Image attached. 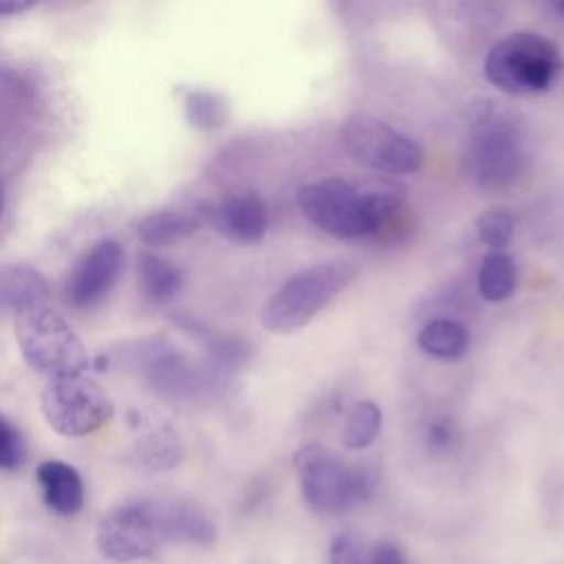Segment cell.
<instances>
[{"label": "cell", "mask_w": 564, "mask_h": 564, "mask_svg": "<svg viewBox=\"0 0 564 564\" xmlns=\"http://www.w3.org/2000/svg\"><path fill=\"white\" fill-rule=\"evenodd\" d=\"M295 200L311 225L341 240L377 238L405 214V187L390 176L364 183L313 181L297 189Z\"/></svg>", "instance_id": "1"}, {"label": "cell", "mask_w": 564, "mask_h": 564, "mask_svg": "<svg viewBox=\"0 0 564 564\" xmlns=\"http://www.w3.org/2000/svg\"><path fill=\"white\" fill-rule=\"evenodd\" d=\"M527 165L524 134L513 117L496 106L476 108L463 150V172L480 189L516 185Z\"/></svg>", "instance_id": "2"}, {"label": "cell", "mask_w": 564, "mask_h": 564, "mask_svg": "<svg viewBox=\"0 0 564 564\" xmlns=\"http://www.w3.org/2000/svg\"><path fill=\"white\" fill-rule=\"evenodd\" d=\"M564 70L560 46L535 31H516L489 46L482 59L485 79L505 95L529 97L553 88Z\"/></svg>", "instance_id": "3"}, {"label": "cell", "mask_w": 564, "mask_h": 564, "mask_svg": "<svg viewBox=\"0 0 564 564\" xmlns=\"http://www.w3.org/2000/svg\"><path fill=\"white\" fill-rule=\"evenodd\" d=\"M359 275V267L348 260L313 264L291 275L264 304L262 326L278 335L304 328Z\"/></svg>", "instance_id": "4"}, {"label": "cell", "mask_w": 564, "mask_h": 564, "mask_svg": "<svg viewBox=\"0 0 564 564\" xmlns=\"http://www.w3.org/2000/svg\"><path fill=\"white\" fill-rule=\"evenodd\" d=\"M295 471L304 502L319 516H337L375 491V478L361 467H352L322 445H304L295 454Z\"/></svg>", "instance_id": "5"}, {"label": "cell", "mask_w": 564, "mask_h": 564, "mask_svg": "<svg viewBox=\"0 0 564 564\" xmlns=\"http://www.w3.org/2000/svg\"><path fill=\"white\" fill-rule=\"evenodd\" d=\"M15 339L24 361L44 375H79L90 366L79 335L46 302L15 313Z\"/></svg>", "instance_id": "6"}, {"label": "cell", "mask_w": 564, "mask_h": 564, "mask_svg": "<svg viewBox=\"0 0 564 564\" xmlns=\"http://www.w3.org/2000/svg\"><path fill=\"white\" fill-rule=\"evenodd\" d=\"M339 134L346 152L357 163L386 176L414 174L425 161L419 141L370 115H350Z\"/></svg>", "instance_id": "7"}, {"label": "cell", "mask_w": 564, "mask_h": 564, "mask_svg": "<svg viewBox=\"0 0 564 564\" xmlns=\"http://www.w3.org/2000/svg\"><path fill=\"white\" fill-rule=\"evenodd\" d=\"M40 405L46 423L70 438L97 432L115 412L108 392L84 372L51 377Z\"/></svg>", "instance_id": "8"}, {"label": "cell", "mask_w": 564, "mask_h": 564, "mask_svg": "<svg viewBox=\"0 0 564 564\" xmlns=\"http://www.w3.org/2000/svg\"><path fill=\"white\" fill-rule=\"evenodd\" d=\"M163 535L159 507L150 502H126L108 513L97 524V549L104 557L126 564L152 555Z\"/></svg>", "instance_id": "9"}, {"label": "cell", "mask_w": 564, "mask_h": 564, "mask_svg": "<svg viewBox=\"0 0 564 564\" xmlns=\"http://www.w3.org/2000/svg\"><path fill=\"white\" fill-rule=\"evenodd\" d=\"M126 267L123 247L112 240L95 242L68 271L64 300L68 306L86 311L101 304L119 282Z\"/></svg>", "instance_id": "10"}, {"label": "cell", "mask_w": 564, "mask_h": 564, "mask_svg": "<svg viewBox=\"0 0 564 564\" xmlns=\"http://www.w3.org/2000/svg\"><path fill=\"white\" fill-rule=\"evenodd\" d=\"M205 225L236 245H256L269 229V212L262 196L253 189L229 192L223 198L198 207Z\"/></svg>", "instance_id": "11"}, {"label": "cell", "mask_w": 564, "mask_h": 564, "mask_svg": "<svg viewBox=\"0 0 564 564\" xmlns=\"http://www.w3.org/2000/svg\"><path fill=\"white\" fill-rule=\"evenodd\" d=\"M130 425L137 452L152 469H170L181 460L178 434L161 414L150 410H132Z\"/></svg>", "instance_id": "12"}, {"label": "cell", "mask_w": 564, "mask_h": 564, "mask_svg": "<svg viewBox=\"0 0 564 564\" xmlns=\"http://www.w3.org/2000/svg\"><path fill=\"white\" fill-rule=\"evenodd\" d=\"M37 482L44 502L59 516H73L84 505V482L77 469L64 460H44L37 465Z\"/></svg>", "instance_id": "13"}, {"label": "cell", "mask_w": 564, "mask_h": 564, "mask_svg": "<svg viewBox=\"0 0 564 564\" xmlns=\"http://www.w3.org/2000/svg\"><path fill=\"white\" fill-rule=\"evenodd\" d=\"M48 300L46 278L29 264H0V308L15 313Z\"/></svg>", "instance_id": "14"}, {"label": "cell", "mask_w": 564, "mask_h": 564, "mask_svg": "<svg viewBox=\"0 0 564 564\" xmlns=\"http://www.w3.org/2000/svg\"><path fill=\"white\" fill-rule=\"evenodd\" d=\"M203 218L196 212H183V209H161L148 214L139 223V238L150 247H167L174 242H181L196 234L203 227Z\"/></svg>", "instance_id": "15"}, {"label": "cell", "mask_w": 564, "mask_h": 564, "mask_svg": "<svg viewBox=\"0 0 564 564\" xmlns=\"http://www.w3.org/2000/svg\"><path fill=\"white\" fill-rule=\"evenodd\" d=\"M137 278L141 293L152 302H170L183 286V271L170 258L150 249L137 256Z\"/></svg>", "instance_id": "16"}, {"label": "cell", "mask_w": 564, "mask_h": 564, "mask_svg": "<svg viewBox=\"0 0 564 564\" xmlns=\"http://www.w3.org/2000/svg\"><path fill=\"white\" fill-rule=\"evenodd\" d=\"M161 527L165 540H183L189 544H212L216 540L214 520L196 505H172L161 509Z\"/></svg>", "instance_id": "17"}, {"label": "cell", "mask_w": 564, "mask_h": 564, "mask_svg": "<svg viewBox=\"0 0 564 564\" xmlns=\"http://www.w3.org/2000/svg\"><path fill=\"white\" fill-rule=\"evenodd\" d=\"M416 344L430 357L454 361L467 352L469 330L465 324H460L452 317H436L419 330Z\"/></svg>", "instance_id": "18"}, {"label": "cell", "mask_w": 564, "mask_h": 564, "mask_svg": "<svg viewBox=\"0 0 564 564\" xmlns=\"http://www.w3.org/2000/svg\"><path fill=\"white\" fill-rule=\"evenodd\" d=\"M518 286V267L505 249L489 251L478 269V291L487 302H502Z\"/></svg>", "instance_id": "19"}, {"label": "cell", "mask_w": 564, "mask_h": 564, "mask_svg": "<svg viewBox=\"0 0 564 564\" xmlns=\"http://www.w3.org/2000/svg\"><path fill=\"white\" fill-rule=\"evenodd\" d=\"M183 112L192 128L196 130H218L229 119V104L227 99L207 88H192L183 95Z\"/></svg>", "instance_id": "20"}, {"label": "cell", "mask_w": 564, "mask_h": 564, "mask_svg": "<svg viewBox=\"0 0 564 564\" xmlns=\"http://www.w3.org/2000/svg\"><path fill=\"white\" fill-rule=\"evenodd\" d=\"M381 432V408L372 401H359L350 408L341 443L348 449H364L375 443Z\"/></svg>", "instance_id": "21"}, {"label": "cell", "mask_w": 564, "mask_h": 564, "mask_svg": "<svg viewBox=\"0 0 564 564\" xmlns=\"http://www.w3.org/2000/svg\"><path fill=\"white\" fill-rule=\"evenodd\" d=\"M513 229H516V216L505 207L487 209L476 218V234L480 242L491 251L505 249L513 238Z\"/></svg>", "instance_id": "22"}, {"label": "cell", "mask_w": 564, "mask_h": 564, "mask_svg": "<svg viewBox=\"0 0 564 564\" xmlns=\"http://www.w3.org/2000/svg\"><path fill=\"white\" fill-rule=\"evenodd\" d=\"M26 460V441L22 432L0 414V469H18Z\"/></svg>", "instance_id": "23"}, {"label": "cell", "mask_w": 564, "mask_h": 564, "mask_svg": "<svg viewBox=\"0 0 564 564\" xmlns=\"http://www.w3.org/2000/svg\"><path fill=\"white\" fill-rule=\"evenodd\" d=\"M330 564H370V551L364 546L359 535L344 531L335 535L328 549Z\"/></svg>", "instance_id": "24"}, {"label": "cell", "mask_w": 564, "mask_h": 564, "mask_svg": "<svg viewBox=\"0 0 564 564\" xmlns=\"http://www.w3.org/2000/svg\"><path fill=\"white\" fill-rule=\"evenodd\" d=\"M425 445L432 454H438V456H445L452 449H456V445H458L456 423L447 416L430 421L425 427Z\"/></svg>", "instance_id": "25"}, {"label": "cell", "mask_w": 564, "mask_h": 564, "mask_svg": "<svg viewBox=\"0 0 564 564\" xmlns=\"http://www.w3.org/2000/svg\"><path fill=\"white\" fill-rule=\"evenodd\" d=\"M370 564H408L403 551L392 542H379L370 551Z\"/></svg>", "instance_id": "26"}, {"label": "cell", "mask_w": 564, "mask_h": 564, "mask_svg": "<svg viewBox=\"0 0 564 564\" xmlns=\"http://www.w3.org/2000/svg\"><path fill=\"white\" fill-rule=\"evenodd\" d=\"M37 0H0V15H13L22 13L29 7H33Z\"/></svg>", "instance_id": "27"}, {"label": "cell", "mask_w": 564, "mask_h": 564, "mask_svg": "<svg viewBox=\"0 0 564 564\" xmlns=\"http://www.w3.org/2000/svg\"><path fill=\"white\" fill-rule=\"evenodd\" d=\"M553 2V7H555V11L557 13H562L564 15V0H551Z\"/></svg>", "instance_id": "28"}, {"label": "cell", "mask_w": 564, "mask_h": 564, "mask_svg": "<svg viewBox=\"0 0 564 564\" xmlns=\"http://www.w3.org/2000/svg\"><path fill=\"white\" fill-rule=\"evenodd\" d=\"M2 205H4V189L0 185V214H2Z\"/></svg>", "instance_id": "29"}]
</instances>
